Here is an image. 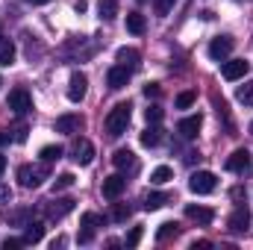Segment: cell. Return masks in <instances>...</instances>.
Here are the masks:
<instances>
[{
	"label": "cell",
	"instance_id": "ac0fdd59",
	"mask_svg": "<svg viewBox=\"0 0 253 250\" xmlns=\"http://www.w3.org/2000/svg\"><path fill=\"white\" fill-rule=\"evenodd\" d=\"M115 59H118V65H126V68L132 71V68H138V65H141V53H138L135 47H118Z\"/></svg>",
	"mask_w": 253,
	"mask_h": 250
},
{
	"label": "cell",
	"instance_id": "4dcf8cb0",
	"mask_svg": "<svg viewBox=\"0 0 253 250\" xmlns=\"http://www.w3.org/2000/svg\"><path fill=\"white\" fill-rule=\"evenodd\" d=\"M74 183H77L74 174H59V177L53 180V191H65V188H71Z\"/></svg>",
	"mask_w": 253,
	"mask_h": 250
},
{
	"label": "cell",
	"instance_id": "5bb4252c",
	"mask_svg": "<svg viewBox=\"0 0 253 250\" xmlns=\"http://www.w3.org/2000/svg\"><path fill=\"white\" fill-rule=\"evenodd\" d=\"M227 227H230L233 233H245V230L251 227V212H248V206H236L233 215L227 218Z\"/></svg>",
	"mask_w": 253,
	"mask_h": 250
},
{
	"label": "cell",
	"instance_id": "9a60e30c",
	"mask_svg": "<svg viewBox=\"0 0 253 250\" xmlns=\"http://www.w3.org/2000/svg\"><path fill=\"white\" fill-rule=\"evenodd\" d=\"M186 218L194 221V224H200V227H209V224L215 221V212H212L209 206H194V203H189V206H186Z\"/></svg>",
	"mask_w": 253,
	"mask_h": 250
},
{
	"label": "cell",
	"instance_id": "7bdbcfd3",
	"mask_svg": "<svg viewBox=\"0 0 253 250\" xmlns=\"http://www.w3.org/2000/svg\"><path fill=\"white\" fill-rule=\"evenodd\" d=\"M30 3H36V6H42V3H50V0H30Z\"/></svg>",
	"mask_w": 253,
	"mask_h": 250
},
{
	"label": "cell",
	"instance_id": "8d00e7d4",
	"mask_svg": "<svg viewBox=\"0 0 253 250\" xmlns=\"http://www.w3.org/2000/svg\"><path fill=\"white\" fill-rule=\"evenodd\" d=\"M159 94H162L159 83H147V85H144V97H159Z\"/></svg>",
	"mask_w": 253,
	"mask_h": 250
},
{
	"label": "cell",
	"instance_id": "5b68a950",
	"mask_svg": "<svg viewBox=\"0 0 253 250\" xmlns=\"http://www.w3.org/2000/svg\"><path fill=\"white\" fill-rule=\"evenodd\" d=\"M74 203H77L74 197H53V200L44 203V215H47L50 221H59L68 212H74Z\"/></svg>",
	"mask_w": 253,
	"mask_h": 250
},
{
	"label": "cell",
	"instance_id": "f35d334b",
	"mask_svg": "<svg viewBox=\"0 0 253 250\" xmlns=\"http://www.w3.org/2000/svg\"><path fill=\"white\" fill-rule=\"evenodd\" d=\"M15 141H27V126H18L15 129Z\"/></svg>",
	"mask_w": 253,
	"mask_h": 250
},
{
	"label": "cell",
	"instance_id": "d4e9b609",
	"mask_svg": "<svg viewBox=\"0 0 253 250\" xmlns=\"http://www.w3.org/2000/svg\"><path fill=\"white\" fill-rule=\"evenodd\" d=\"M97 12H100V21H115V15H118V0H100V3H97Z\"/></svg>",
	"mask_w": 253,
	"mask_h": 250
},
{
	"label": "cell",
	"instance_id": "83f0119b",
	"mask_svg": "<svg viewBox=\"0 0 253 250\" xmlns=\"http://www.w3.org/2000/svg\"><path fill=\"white\" fill-rule=\"evenodd\" d=\"M39 156H42V162H47V165H50V162L62 159V147H59V144H47V147H42V153H39Z\"/></svg>",
	"mask_w": 253,
	"mask_h": 250
},
{
	"label": "cell",
	"instance_id": "60d3db41",
	"mask_svg": "<svg viewBox=\"0 0 253 250\" xmlns=\"http://www.w3.org/2000/svg\"><path fill=\"white\" fill-rule=\"evenodd\" d=\"M6 141H9V132H3V129H0V147H3Z\"/></svg>",
	"mask_w": 253,
	"mask_h": 250
},
{
	"label": "cell",
	"instance_id": "7c38bea8",
	"mask_svg": "<svg viewBox=\"0 0 253 250\" xmlns=\"http://www.w3.org/2000/svg\"><path fill=\"white\" fill-rule=\"evenodd\" d=\"M227 171H233V174H245V171H251V153H248L245 147L233 150V153L227 156Z\"/></svg>",
	"mask_w": 253,
	"mask_h": 250
},
{
	"label": "cell",
	"instance_id": "603a6c76",
	"mask_svg": "<svg viewBox=\"0 0 253 250\" xmlns=\"http://www.w3.org/2000/svg\"><path fill=\"white\" fill-rule=\"evenodd\" d=\"M177 236H180V224L177 221H165L156 230V242H168V239H177Z\"/></svg>",
	"mask_w": 253,
	"mask_h": 250
},
{
	"label": "cell",
	"instance_id": "e0dca14e",
	"mask_svg": "<svg viewBox=\"0 0 253 250\" xmlns=\"http://www.w3.org/2000/svg\"><path fill=\"white\" fill-rule=\"evenodd\" d=\"M200 124H203L200 115H189V118H183V121L177 124V132H180L183 138H194V135L200 132Z\"/></svg>",
	"mask_w": 253,
	"mask_h": 250
},
{
	"label": "cell",
	"instance_id": "ab89813d",
	"mask_svg": "<svg viewBox=\"0 0 253 250\" xmlns=\"http://www.w3.org/2000/svg\"><path fill=\"white\" fill-rule=\"evenodd\" d=\"M191 248H194V250H197V248H200V250H203V248H212V242H194Z\"/></svg>",
	"mask_w": 253,
	"mask_h": 250
},
{
	"label": "cell",
	"instance_id": "1f68e13d",
	"mask_svg": "<svg viewBox=\"0 0 253 250\" xmlns=\"http://www.w3.org/2000/svg\"><path fill=\"white\" fill-rule=\"evenodd\" d=\"M30 215H33L30 209H18V212H12V215H9V221H12V224H21V227H27V224H30Z\"/></svg>",
	"mask_w": 253,
	"mask_h": 250
},
{
	"label": "cell",
	"instance_id": "7a4b0ae2",
	"mask_svg": "<svg viewBox=\"0 0 253 250\" xmlns=\"http://www.w3.org/2000/svg\"><path fill=\"white\" fill-rule=\"evenodd\" d=\"M44 177H47V162H42V165H21L18 168V183L24 188H39Z\"/></svg>",
	"mask_w": 253,
	"mask_h": 250
},
{
	"label": "cell",
	"instance_id": "b9f144b4",
	"mask_svg": "<svg viewBox=\"0 0 253 250\" xmlns=\"http://www.w3.org/2000/svg\"><path fill=\"white\" fill-rule=\"evenodd\" d=\"M3 171H6V156H0V177H3Z\"/></svg>",
	"mask_w": 253,
	"mask_h": 250
},
{
	"label": "cell",
	"instance_id": "f546056e",
	"mask_svg": "<svg viewBox=\"0 0 253 250\" xmlns=\"http://www.w3.org/2000/svg\"><path fill=\"white\" fill-rule=\"evenodd\" d=\"M129 215H132V209H129V206H124V203H115V206H112V221L124 224Z\"/></svg>",
	"mask_w": 253,
	"mask_h": 250
},
{
	"label": "cell",
	"instance_id": "44dd1931",
	"mask_svg": "<svg viewBox=\"0 0 253 250\" xmlns=\"http://www.w3.org/2000/svg\"><path fill=\"white\" fill-rule=\"evenodd\" d=\"M12 62H15V44H12V39L0 36V65L9 68Z\"/></svg>",
	"mask_w": 253,
	"mask_h": 250
},
{
	"label": "cell",
	"instance_id": "7402d4cb",
	"mask_svg": "<svg viewBox=\"0 0 253 250\" xmlns=\"http://www.w3.org/2000/svg\"><path fill=\"white\" fill-rule=\"evenodd\" d=\"M126 30H129L132 36H141V33L147 30V21H144V15H141V12H129V15H126Z\"/></svg>",
	"mask_w": 253,
	"mask_h": 250
},
{
	"label": "cell",
	"instance_id": "52a82bcc",
	"mask_svg": "<svg viewBox=\"0 0 253 250\" xmlns=\"http://www.w3.org/2000/svg\"><path fill=\"white\" fill-rule=\"evenodd\" d=\"M6 103H9V109H12L15 115H27V112L33 109V97H30L27 88H12Z\"/></svg>",
	"mask_w": 253,
	"mask_h": 250
},
{
	"label": "cell",
	"instance_id": "e575fe53",
	"mask_svg": "<svg viewBox=\"0 0 253 250\" xmlns=\"http://www.w3.org/2000/svg\"><path fill=\"white\" fill-rule=\"evenodd\" d=\"M191 103H194V91H183V94H177V109H189Z\"/></svg>",
	"mask_w": 253,
	"mask_h": 250
},
{
	"label": "cell",
	"instance_id": "d6a6232c",
	"mask_svg": "<svg viewBox=\"0 0 253 250\" xmlns=\"http://www.w3.org/2000/svg\"><path fill=\"white\" fill-rule=\"evenodd\" d=\"M162 115H165V112H162L159 106H147V109H144V118H147V124H159V121H162Z\"/></svg>",
	"mask_w": 253,
	"mask_h": 250
},
{
	"label": "cell",
	"instance_id": "74e56055",
	"mask_svg": "<svg viewBox=\"0 0 253 250\" xmlns=\"http://www.w3.org/2000/svg\"><path fill=\"white\" fill-rule=\"evenodd\" d=\"M24 245H27L24 239H6L3 242V250H18V248H24Z\"/></svg>",
	"mask_w": 253,
	"mask_h": 250
},
{
	"label": "cell",
	"instance_id": "484cf974",
	"mask_svg": "<svg viewBox=\"0 0 253 250\" xmlns=\"http://www.w3.org/2000/svg\"><path fill=\"white\" fill-rule=\"evenodd\" d=\"M159 141H162V129H159L156 124L147 126V129L141 132V144H144V147H156Z\"/></svg>",
	"mask_w": 253,
	"mask_h": 250
},
{
	"label": "cell",
	"instance_id": "277c9868",
	"mask_svg": "<svg viewBox=\"0 0 253 250\" xmlns=\"http://www.w3.org/2000/svg\"><path fill=\"white\" fill-rule=\"evenodd\" d=\"M71 159L77 162V165H91L94 162V144L88 141V138H74V144H71Z\"/></svg>",
	"mask_w": 253,
	"mask_h": 250
},
{
	"label": "cell",
	"instance_id": "f6af8a7d",
	"mask_svg": "<svg viewBox=\"0 0 253 250\" xmlns=\"http://www.w3.org/2000/svg\"><path fill=\"white\" fill-rule=\"evenodd\" d=\"M0 85H3V80H0Z\"/></svg>",
	"mask_w": 253,
	"mask_h": 250
},
{
	"label": "cell",
	"instance_id": "3957f363",
	"mask_svg": "<svg viewBox=\"0 0 253 250\" xmlns=\"http://www.w3.org/2000/svg\"><path fill=\"white\" fill-rule=\"evenodd\" d=\"M215 186H218V177L212 171H194L189 177V188L194 194H212Z\"/></svg>",
	"mask_w": 253,
	"mask_h": 250
},
{
	"label": "cell",
	"instance_id": "9c48e42d",
	"mask_svg": "<svg viewBox=\"0 0 253 250\" xmlns=\"http://www.w3.org/2000/svg\"><path fill=\"white\" fill-rule=\"evenodd\" d=\"M129 77H132V71H129L126 65H112V68L106 71V85H109L112 91H121L126 83H129Z\"/></svg>",
	"mask_w": 253,
	"mask_h": 250
},
{
	"label": "cell",
	"instance_id": "8992f818",
	"mask_svg": "<svg viewBox=\"0 0 253 250\" xmlns=\"http://www.w3.org/2000/svg\"><path fill=\"white\" fill-rule=\"evenodd\" d=\"M85 91H88V77L83 71H74L71 80H68V100L71 103H80L85 97Z\"/></svg>",
	"mask_w": 253,
	"mask_h": 250
},
{
	"label": "cell",
	"instance_id": "d6986e66",
	"mask_svg": "<svg viewBox=\"0 0 253 250\" xmlns=\"http://www.w3.org/2000/svg\"><path fill=\"white\" fill-rule=\"evenodd\" d=\"M44 239V224L42 221H30L27 227H24V242L27 245H39Z\"/></svg>",
	"mask_w": 253,
	"mask_h": 250
},
{
	"label": "cell",
	"instance_id": "30bf717a",
	"mask_svg": "<svg viewBox=\"0 0 253 250\" xmlns=\"http://www.w3.org/2000/svg\"><path fill=\"white\" fill-rule=\"evenodd\" d=\"M248 71H251L248 59H224L221 77H224V80H230V83H236V80H242V77H245Z\"/></svg>",
	"mask_w": 253,
	"mask_h": 250
},
{
	"label": "cell",
	"instance_id": "d590c367",
	"mask_svg": "<svg viewBox=\"0 0 253 250\" xmlns=\"http://www.w3.org/2000/svg\"><path fill=\"white\" fill-rule=\"evenodd\" d=\"M138 242H141V227H132L129 236H126V248H135Z\"/></svg>",
	"mask_w": 253,
	"mask_h": 250
},
{
	"label": "cell",
	"instance_id": "ba28073f",
	"mask_svg": "<svg viewBox=\"0 0 253 250\" xmlns=\"http://www.w3.org/2000/svg\"><path fill=\"white\" fill-rule=\"evenodd\" d=\"M80 227H83V230H80L77 239H80V245H88V242L94 239V230L103 227V218H100L97 212H85V215L80 218Z\"/></svg>",
	"mask_w": 253,
	"mask_h": 250
},
{
	"label": "cell",
	"instance_id": "4fadbf2b",
	"mask_svg": "<svg viewBox=\"0 0 253 250\" xmlns=\"http://www.w3.org/2000/svg\"><path fill=\"white\" fill-rule=\"evenodd\" d=\"M230 53H233V39H230V36H218V39H212V44H209V56H212L215 62H224Z\"/></svg>",
	"mask_w": 253,
	"mask_h": 250
},
{
	"label": "cell",
	"instance_id": "ffe728a7",
	"mask_svg": "<svg viewBox=\"0 0 253 250\" xmlns=\"http://www.w3.org/2000/svg\"><path fill=\"white\" fill-rule=\"evenodd\" d=\"M112 165H115L118 171H126V168H135V153H132V150H126V147H121V150H115V156H112Z\"/></svg>",
	"mask_w": 253,
	"mask_h": 250
},
{
	"label": "cell",
	"instance_id": "f1b7e54d",
	"mask_svg": "<svg viewBox=\"0 0 253 250\" xmlns=\"http://www.w3.org/2000/svg\"><path fill=\"white\" fill-rule=\"evenodd\" d=\"M236 100H239V103H245V106H253V83L239 85V91H236Z\"/></svg>",
	"mask_w": 253,
	"mask_h": 250
},
{
	"label": "cell",
	"instance_id": "836d02e7",
	"mask_svg": "<svg viewBox=\"0 0 253 250\" xmlns=\"http://www.w3.org/2000/svg\"><path fill=\"white\" fill-rule=\"evenodd\" d=\"M174 3L177 0H153V9H156V15H168L174 9Z\"/></svg>",
	"mask_w": 253,
	"mask_h": 250
},
{
	"label": "cell",
	"instance_id": "6da1fadb",
	"mask_svg": "<svg viewBox=\"0 0 253 250\" xmlns=\"http://www.w3.org/2000/svg\"><path fill=\"white\" fill-rule=\"evenodd\" d=\"M129 118H132V103H118V106H112L109 109V115H106V132L112 135V138H118V135H124L126 126H129Z\"/></svg>",
	"mask_w": 253,
	"mask_h": 250
},
{
	"label": "cell",
	"instance_id": "2e32d148",
	"mask_svg": "<svg viewBox=\"0 0 253 250\" xmlns=\"http://www.w3.org/2000/svg\"><path fill=\"white\" fill-rule=\"evenodd\" d=\"M124 188H126V180L121 174H112V177L103 180V197H106V200H118V197L124 194Z\"/></svg>",
	"mask_w": 253,
	"mask_h": 250
},
{
	"label": "cell",
	"instance_id": "ee69618b",
	"mask_svg": "<svg viewBox=\"0 0 253 250\" xmlns=\"http://www.w3.org/2000/svg\"><path fill=\"white\" fill-rule=\"evenodd\" d=\"M251 135H253V121H251Z\"/></svg>",
	"mask_w": 253,
	"mask_h": 250
},
{
	"label": "cell",
	"instance_id": "cb8c5ba5",
	"mask_svg": "<svg viewBox=\"0 0 253 250\" xmlns=\"http://www.w3.org/2000/svg\"><path fill=\"white\" fill-rule=\"evenodd\" d=\"M165 203H168V194H165V191H150V194L144 197V209H147V212H156V209H162Z\"/></svg>",
	"mask_w": 253,
	"mask_h": 250
},
{
	"label": "cell",
	"instance_id": "8fae6325",
	"mask_svg": "<svg viewBox=\"0 0 253 250\" xmlns=\"http://www.w3.org/2000/svg\"><path fill=\"white\" fill-rule=\"evenodd\" d=\"M85 126V118L77 115V112H68V115H59L56 118V132H65V135H74Z\"/></svg>",
	"mask_w": 253,
	"mask_h": 250
},
{
	"label": "cell",
	"instance_id": "4316f807",
	"mask_svg": "<svg viewBox=\"0 0 253 250\" xmlns=\"http://www.w3.org/2000/svg\"><path fill=\"white\" fill-rule=\"evenodd\" d=\"M171 177H174V171H171L168 165H159V168H153V174H150V183H156V186H165Z\"/></svg>",
	"mask_w": 253,
	"mask_h": 250
},
{
	"label": "cell",
	"instance_id": "bcb514c9",
	"mask_svg": "<svg viewBox=\"0 0 253 250\" xmlns=\"http://www.w3.org/2000/svg\"><path fill=\"white\" fill-rule=\"evenodd\" d=\"M138 3H144V0H138Z\"/></svg>",
	"mask_w": 253,
	"mask_h": 250
}]
</instances>
